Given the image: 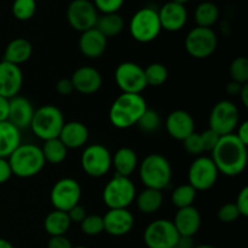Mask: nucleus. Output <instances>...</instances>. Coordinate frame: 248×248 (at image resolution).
I'll return each mask as SVG.
<instances>
[{"label": "nucleus", "mask_w": 248, "mask_h": 248, "mask_svg": "<svg viewBox=\"0 0 248 248\" xmlns=\"http://www.w3.org/2000/svg\"><path fill=\"white\" fill-rule=\"evenodd\" d=\"M211 159L215 162L218 172L227 177L240 176L247 166L248 152L235 133L220 136L217 145L212 150Z\"/></svg>", "instance_id": "1"}, {"label": "nucleus", "mask_w": 248, "mask_h": 248, "mask_svg": "<svg viewBox=\"0 0 248 248\" xmlns=\"http://www.w3.org/2000/svg\"><path fill=\"white\" fill-rule=\"evenodd\" d=\"M147 109V102L142 94L121 93L109 109V120L114 127L127 130L137 124Z\"/></svg>", "instance_id": "2"}, {"label": "nucleus", "mask_w": 248, "mask_h": 248, "mask_svg": "<svg viewBox=\"0 0 248 248\" xmlns=\"http://www.w3.org/2000/svg\"><path fill=\"white\" fill-rule=\"evenodd\" d=\"M7 160L12 174L18 178H31L36 176L43 171L46 164L41 148L33 143H21Z\"/></svg>", "instance_id": "3"}, {"label": "nucleus", "mask_w": 248, "mask_h": 248, "mask_svg": "<svg viewBox=\"0 0 248 248\" xmlns=\"http://www.w3.org/2000/svg\"><path fill=\"white\" fill-rule=\"evenodd\" d=\"M140 178L145 188L164 190L172 179V167L161 154H149L140 165Z\"/></svg>", "instance_id": "4"}, {"label": "nucleus", "mask_w": 248, "mask_h": 248, "mask_svg": "<svg viewBox=\"0 0 248 248\" xmlns=\"http://www.w3.org/2000/svg\"><path fill=\"white\" fill-rule=\"evenodd\" d=\"M65 124L64 115L58 107L45 104L35 109L31 123V128L34 135L41 140L58 138L63 125Z\"/></svg>", "instance_id": "5"}, {"label": "nucleus", "mask_w": 248, "mask_h": 248, "mask_svg": "<svg viewBox=\"0 0 248 248\" xmlns=\"http://www.w3.org/2000/svg\"><path fill=\"white\" fill-rule=\"evenodd\" d=\"M136 195V186L130 177L115 174L103 188L102 198L109 210H119L128 208V206L135 201Z\"/></svg>", "instance_id": "6"}, {"label": "nucleus", "mask_w": 248, "mask_h": 248, "mask_svg": "<svg viewBox=\"0 0 248 248\" xmlns=\"http://www.w3.org/2000/svg\"><path fill=\"white\" fill-rule=\"evenodd\" d=\"M130 33L136 41L142 44L152 43L161 33L159 14L152 7L138 10L130 21Z\"/></svg>", "instance_id": "7"}, {"label": "nucleus", "mask_w": 248, "mask_h": 248, "mask_svg": "<svg viewBox=\"0 0 248 248\" xmlns=\"http://www.w3.org/2000/svg\"><path fill=\"white\" fill-rule=\"evenodd\" d=\"M218 46V36L212 28L198 27L191 29L186 36L184 47L188 55L196 60H205L215 53Z\"/></svg>", "instance_id": "8"}, {"label": "nucleus", "mask_w": 248, "mask_h": 248, "mask_svg": "<svg viewBox=\"0 0 248 248\" xmlns=\"http://www.w3.org/2000/svg\"><path fill=\"white\" fill-rule=\"evenodd\" d=\"M211 130L217 132L219 136H227L235 133L234 131L240 124V110L234 102L229 99H222L213 106L210 113Z\"/></svg>", "instance_id": "9"}, {"label": "nucleus", "mask_w": 248, "mask_h": 248, "mask_svg": "<svg viewBox=\"0 0 248 248\" xmlns=\"http://www.w3.org/2000/svg\"><path fill=\"white\" fill-rule=\"evenodd\" d=\"M81 167L87 176L101 178L111 169V153L103 144L89 145L81 154Z\"/></svg>", "instance_id": "10"}, {"label": "nucleus", "mask_w": 248, "mask_h": 248, "mask_svg": "<svg viewBox=\"0 0 248 248\" xmlns=\"http://www.w3.org/2000/svg\"><path fill=\"white\" fill-rule=\"evenodd\" d=\"M116 85L121 90V93H137L147 89L144 68L135 62H123L116 67L114 73Z\"/></svg>", "instance_id": "11"}, {"label": "nucleus", "mask_w": 248, "mask_h": 248, "mask_svg": "<svg viewBox=\"0 0 248 248\" xmlns=\"http://www.w3.org/2000/svg\"><path fill=\"white\" fill-rule=\"evenodd\" d=\"M148 248H173L179 240L178 232L169 219H156L148 224L143 234Z\"/></svg>", "instance_id": "12"}, {"label": "nucleus", "mask_w": 248, "mask_h": 248, "mask_svg": "<svg viewBox=\"0 0 248 248\" xmlns=\"http://www.w3.org/2000/svg\"><path fill=\"white\" fill-rule=\"evenodd\" d=\"M219 172L211 156L196 157L188 170V184L196 191H205L215 186Z\"/></svg>", "instance_id": "13"}, {"label": "nucleus", "mask_w": 248, "mask_h": 248, "mask_svg": "<svg viewBox=\"0 0 248 248\" xmlns=\"http://www.w3.org/2000/svg\"><path fill=\"white\" fill-rule=\"evenodd\" d=\"M81 199V186L74 178L60 179L53 184L50 193V201L53 208L62 212H68L74 206L79 205Z\"/></svg>", "instance_id": "14"}, {"label": "nucleus", "mask_w": 248, "mask_h": 248, "mask_svg": "<svg viewBox=\"0 0 248 248\" xmlns=\"http://www.w3.org/2000/svg\"><path fill=\"white\" fill-rule=\"evenodd\" d=\"M67 18L72 28L82 33L94 28L98 11L91 0H73L67 9Z\"/></svg>", "instance_id": "15"}, {"label": "nucleus", "mask_w": 248, "mask_h": 248, "mask_svg": "<svg viewBox=\"0 0 248 248\" xmlns=\"http://www.w3.org/2000/svg\"><path fill=\"white\" fill-rule=\"evenodd\" d=\"M165 128L170 137L183 142L186 137L195 132V121L190 113L177 109L167 115L165 120Z\"/></svg>", "instance_id": "16"}, {"label": "nucleus", "mask_w": 248, "mask_h": 248, "mask_svg": "<svg viewBox=\"0 0 248 248\" xmlns=\"http://www.w3.org/2000/svg\"><path fill=\"white\" fill-rule=\"evenodd\" d=\"M23 85V73L18 65L1 61L0 62V96L14 98L18 96Z\"/></svg>", "instance_id": "17"}, {"label": "nucleus", "mask_w": 248, "mask_h": 248, "mask_svg": "<svg viewBox=\"0 0 248 248\" xmlns=\"http://www.w3.org/2000/svg\"><path fill=\"white\" fill-rule=\"evenodd\" d=\"M104 232L111 236H124L133 229L135 217L128 208L108 210L103 216Z\"/></svg>", "instance_id": "18"}, {"label": "nucleus", "mask_w": 248, "mask_h": 248, "mask_svg": "<svg viewBox=\"0 0 248 248\" xmlns=\"http://www.w3.org/2000/svg\"><path fill=\"white\" fill-rule=\"evenodd\" d=\"M74 86V91H78L82 94H93L103 85L102 74L93 67L84 65L74 70L70 78Z\"/></svg>", "instance_id": "19"}, {"label": "nucleus", "mask_w": 248, "mask_h": 248, "mask_svg": "<svg viewBox=\"0 0 248 248\" xmlns=\"http://www.w3.org/2000/svg\"><path fill=\"white\" fill-rule=\"evenodd\" d=\"M161 29L167 31H178L188 21V12L184 5L169 1L157 11Z\"/></svg>", "instance_id": "20"}, {"label": "nucleus", "mask_w": 248, "mask_h": 248, "mask_svg": "<svg viewBox=\"0 0 248 248\" xmlns=\"http://www.w3.org/2000/svg\"><path fill=\"white\" fill-rule=\"evenodd\" d=\"M172 223L178 232L179 236L193 237L200 230L202 219L198 208L189 206V207L179 208Z\"/></svg>", "instance_id": "21"}, {"label": "nucleus", "mask_w": 248, "mask_h": 248, "mask_svg": "<svg viewBox=\"0 0 248 248\" xmlns=\"http://www.w3.org/2000/svg\"><path fill=\"white\" fill-rule=\"evenodd\" d=\"M108 46V39L96 28L82 31L79 39V50L85 57L96 60L104 55Z\"/></svg>", "instance_id": "22"}, {"label": "nucleus", "mask_w": 248, "mask_h": 248, "mask_svg": "<svg viewBox=\"0 0 248 248\" xmlns=\"http://www.w3.org/2000/svg\"><path fill=\"white\" fill-rule=\"evenodd\" d=\"M33 104L26 97L16 96L10 99V109H9V119L7 121L12 125L16 126L19 131L24 128L31 127V119L34 115Z\"/></svg>", "instance_id": "23"}, {"label": "nucleus", "mask_w": 248, "mask_h": 248, "mask_svg": "<svg viewBox=\"0 0 248 248\" xmlns=\"http://www.w3.org/2000/svg\"><path fill=\"white\" fill-rule=\"evenodd\" d=\"M89 128L84 123H80V121L65 123L58 136L60 140L67 147V149L82 148L89 140Z\"/></svg>", "instance_id": "24"}, {"label": "nucleus", "mask_w": 248, "mask_h": 248, "mask_svg": "<svg viewBox=\"0 0 248 248\" xmlns=\"http://www.w3.org/2000/svg\"><path fill=\"white\" fill-rule=\"evenodd\" d=\"M138 166V156L132 148L121 147L111 155V167L118 176L131 177Z\"/></svg>", "instance_id": "25"}, {"label": "nucleus", "mask_w": 248, "mask_h": 248, "mask_svg": "<svg viewBox=\"0 0 248 248\" xmlns=\"http://www.w3.org/2000/svg\"><path fill=\"white\" fill-rule=\"evenodd\" d=\"M33 53L31 44L27 39L16 38L7 44L4 52V60L15 65H21L31 58Z\"/></svg>", "instance_id": "26"}, {"label": "nucleus", "mask_w": 248, "mask_h": 248, "mask_svg": "<svg viewBox=\"0 0 248 248\" xmlns=\"http://www.w3.org/2000/svg\"><path fill=\"white\" fill-rule=\"evenodd\" d=\"M21 144V131L9 121L0 123V157L7 159Z\"/></svg>", "instance_id": "27"}, {"label": "nucleus", "mask_w": 248, "mask_h": 248, "mask_svg": "<svg viewBox=\"0 0 248 248\" xmlns=\"http://www.w3.org/2000/svg\"><path fill=\"white\" fill-rule=\"evenodd\" d=\"M135 200L137 208L140 212L144 215H153L161 208L164 203V195L161 190L145 188L144 190L136 195Z\"/></svg>", "instance_id": "28"}, {"label": "nucleus", "mask_w": 248, "mask_h": 248, "mask_svg": "<svg viewBox=\"0 0 248 248\" xmlns=\"http://www.w3.org/2000/svg\"><path fill=\"white\" fill-rule=\"evenodd\" d=\"M70 225H72V222L68 217V213L58 210H53L44 219V228L50 236L65 235L69 230Z\"/></svg>", "instance_id": "29"}, {"label": "nucleus", "mask_w": 248, "mask_h": 248, "mask_svg": "<svg viewBox=\"0 0 248 248\" xmlns=\"http://www.w3.org/2000/svg\"><path fill=\"white\" fill-rule=\"evenodd\" d=\"M124 26H125L124 18L118 12H115V14H103L102 16H98L94 28L98 29L108 39L119 35L123 31Z\"/></svg>", "instance_id": "30"}, {"label": "nucleus", "mask_w": 248, "mask_h": 248, "mask_svg": "<svg viewBox=\"0 0 248 248\" xmlns=\"http://www.w3.org/2000/svg\"><path fill=\"white\" fill-rule=\"evenodd\" d=\"M194 18H195L198 27L211 28L219 19V9H218V6L215 2L203 1L196 7Z\"/></svg>", "instance_id": "31"}, {"label": "nucleus", "mask_w": 248, "mask_h": 248, "mask_svg": "<svg viewBox=\"0 0 248 248\" xmlns=\"http://www.w3.org/2000/svg\"><path fill=\"white\" fill-rule=\"evenodd\" d=\"M45 162L52 165H60L67 159L68 149L64 144L60 140V138H53L44 142L41 147Z\"/></svg>", "instance_id": "32"}, {"label": "nucleus", "mask_w": 248, "mask_h": 248, "mask_svg": "<svg viewBox=\"0 0 248 248\" xmlns=\"http://www.w3.org/2000/svg\"><path fill=\"white\" fill-rule=\"evenodd\" d=\"M196 198V190L190 186V184H182V186H177L173 191H172L171 200L172 203L176 206L177 208H184L193 206L194 201Z\"/></svg>", "instance_id": "33"}, {"label": "nucleus", "mask_w": 248, "mask_h": 248, "mask_svg": "<svg viewBox=\"0 0 248 248\" xmlns=\"http://www.w3.org/2000/svg\"><path fill=\"white\" fill-rule=\"evenodd\" d=\"M144 75L145 81H147V86H161L165 84L169 78V70H167L166 65L162 63H152V64L147 65L144 68Z\"/></svg>", "instance_id": "34"}, {"label": "nucleus", "mask_w": 248, "mask_h": 248, "mask_svg": "<svg viewBox=\"0 0 248 248\" xmlns=\"http://www.w3.org/2000/svg\"><path fill=\"white\" fill-rule=\"evenodd\" d=\"M12 15L18 21H28L35 15L36 0H14Z\"/></svg>", "instance_id": "35"}, {"label": "nucleus", "mask_w": 248, "mask_h": 248, "mask_svg": "<svg viewBox=\"0 0 248 248\" xmlns=\"http://www.w3.org/2000/svg\"><path fill=\"white\" fill-rule=\"evenodd\" d=\"M136 125L138 126L140 131L145 133H154L156 132L160 128L161 125V118H160L159 113L154 109H149L144 111L142 116L140 118V120L137 121Z\"/></svg>", "instance_id": "36"}, {"label": "nucleus", "mask_w": 248, "mask_h": 248, "mask_svg": "<svg viewBox=\"0 0 248 248\" xmlns=\"http://www.w3.org/2000/svg\"><path fill=\"white\" fill-rule=\"evenodd\" d=\"M232 81L240 85L248 84V60L244 56L236 57L230 64Z\"/></svg>", "instance_id": "37"}, {"label": "nucleus", "mask_w": 248, "mask_h": 248, "mask_svg": "<svg viewBox=\"0 0 248 248\" xmlns=\"http://www.w3.org/2000/svg\"><path fill=\"white\" fill-rule=\"evenodd\" d=\"M81 232L87 236H97L104 232L103 217L98 215H87L80 223Z\"/></svg>", "instance_id": "38"}, {"label": "nucleus", "mask_w": 248, "mask_h": 248, "mask_svg": "<svg viewBox=\"0 0 248 248\" xmlns=\"http://www.w3.org/2000/svg\"><path fill=\"white\" fill-rule=\"evenodd\" d=\"M217 216L218 219L223 223H234L235 220H237L241 217L239 210H237L236 205L234 202H228L225 205H223L218 210Z\"/></svg>", "instance_id": "39"}, {"label": "nucleus", "mask_w": 248, "mask_h": 248, "mask_svg": "<svg viewBox=\"0 0 248 248\" xmlns=\"http://www.w3.org/2000/svg\"><path fill=\"white\" fill-rule=\"evenodd\" d=\"M184 149L186 150V153L191 155H196V156H200L203 153V147L202 142H201L200 133L194 132L191 133L189 137H186V140H183Z\"/></svg>", "instance_id": "40"}, {"label": "nucleus", "mask_w": 248, "mask_h": 248, "mask_svg": "<svg viewBox=\"0 0 248 248\" xmlns=\"http://www.w3.org/2000/svg\"><path fill=\"white\" fill-rule=\"evenodd\" d=\"M125 0H93L97 11L102 14H115L123 7Z\"/></svg>", "instance_id": "41"}, {"label": "nucleus", "mask_w": 248, "mask_h": 248, "mask_svg": "<svg viewBox=\"0 0 248 248\" xmlns=\"http://www.w3.org/2000/svg\"><path fill=\"white\" fill-rule=\"evenodd\" d=\"M201 142H202L203 152H212L215 147L217 145L218 140H219L220 136L217 132H215L211 128H207L203 132L200 133Z\"/></svg>", "instance_id": "42"}, {"label": "nucleus", "mask_w": 248, "mask_h": 248, "mask_svg": "<svg viewBox=\"0 0 248 248\" xmlns=\"http://www.w3.org/2000/svg\"><path fill=\"white\" fill-rule=\"evenodd\" d=\"M237 210H239L240 216L241 217H248V188L245 186L240 190L239 195H237L236 201H235Z\"/></svg>", "instance_id": "43"}, {"label": "nucleus", "mask_w": 248, "mask_h": 248, "mask_svg": "<svg viewBox=\"0 0 248 248\" xmlns=\"http://www.w3.org/2000/svg\"><path fill=\"white\" fill-rule=\"evenodd\" d=\"M67 213H68V217H69L70 222L78 223V224H80V223H81L82 220L85 219V217L87 216L86 210H85V208L80 205L74 206V207H73L72 210L68 211Z\"/></svg>", "instance_id": "44"}, {"label": "nucleus", "mask_w": 248, "mask_h": 248, "mask_svg": "<svg viewBox=\"0 0 248 248\" xmlns=\"http://www.w3.org/2000/svg\"><path fill=\"white\" fill-rule=\"evenodd\" d=\"M47 248H73L72 242L65 235L62 236H51L47 242Z\"/></svg>", "instance_id": "45"}, {"label": "nucleus", "mask_w": 248, "mask_h": 248, "mask_svg": "<svg viewBox=\"0 0 248 248\" xmlns=\"http://www.w3.org/2000/svg\"><path fill=\"white\" fill-rule=\"evenodd\" d=\"M56 91L61 94V96H68V94L72 93L74 91V86H73V82L70 79L67 78H63L60 79L56 84Z\"/></svg>", "instance_id": "46"}, {"label": "nucleus", "mask_w": 248, "mask_h": 248, "mask_svg": "<svg viewBox=\"0 0 248 248\" xmlns=\"http://www.w3.org/2000/svg\"><path fill=\"white\" fill-rule=\"evenodd\" d=\"M12 171L10 167L9 160L0 157V184H4L11 178Z\"/></svg>", "instance_id": "47"}, {"label": "nucleus", "mask_w": 248, "mask_h": 248, "mask_svg": "<svg viewBox=\"0 0 248 248\" xmlns=\"http://www.w3.org/2000/svg\"><path fill=\"white\" fill-rule=\"evenodd\" d=\"M236 137L244 143L245 145L248 147V121H244V123L239 124V126L236 127Z\"/></svg>", "instance_id": "48"}, {"label": "nucleus", "mask_w": 248, "mask_h": 248, "mask_svg": "<svg viewBox=\"0 0 248 248\" xmlns=\"http://www.w3.org/2000/svg\"><path fill=\"white\" fill-rule=\"evenodd\" d=\"M9 109L10 99L0 96V123L7 121V119H9Z\"/></svg>", "instance_id": "49"}, {"label": "nucleus", "mask_w": 248, "mask_h": 248, "mask_svg": "<svg viewBox=\"0 0 248 248\" xmlns=\"http://www.w3.org/2000/svg\"><path fill=\"white\" fill-rule=\"evenodd\" d=\"M241 87L242 85L237 84V82L235 81H230L228 82L227 87H225V91H227V93L230 94V96H239L240 91H241Z\"/></svg>", "instance_id": "50"}, {"label": "nucleus", "mask_w": 248, "mask_h": 248, "mask_svg": "<svg viewBox=\"0 0 248 248\" xmlns=\"http://www.w3.org/2000/svg\"><path fill=\"white\" fill-rule=\"evenodd\" d=\"M177 246H179L181 248H194V247H195V245H194L193 237L179 236V240H178V244H177Z\"/></svg>", "instance_id": "51"}, {"label": "nucleus", "mask_w": 248, "mask_h": 248, "mask_svg": "<svg viewBox=\"0 0 248 248\" xmlns=\"http://www.w3.org/2000/svg\"><path fill=\"white\" fill-rule=\"evenodd\" d=\"M239 97H240V99H241L242 106H244L245 108H247L248 107V84L242 85L241 91H240V93H239Z\"/></svg>", "instance_id": "52"}, {"label": "nucleus", "mask_w": 248, "mask_h": 248, "mask_svg": "<svg viewBox=\"0 0 248 248\" xmlns=\"http://www.w3.org/2000/svg\"><path fill=\"white\" fill-rule=\"evenodd\" d=\"M0 248H15L12 246V244L10 241H7L6 239H1L0 237Z\"/></svg>", "instance_id": "53"}, {"label": "nucleus", "mask_w": 248, "mask_h": 248, "mask_svg": "<svg viewBox=\"0 0 248 248\" xmlns=\"http://www.w3.org/2000/svg\"><path fill=\"white\" fill-rule=\"evenodd\" d=\"M171 1L177 2V4H181V5H186L189 0H171Z\"/></svg>", "instance_id": "54"}, {"label": "nucleus", "mask_w": 248, "mask_h": 248, "mask_svg": "<svg viewBox=\"0 0 248 248\" xmlns=\"http://www.w3.org/2000/svg\"><path fill=\"white\" fill-rule=\"evenodd\" d=\"M194 248H216V247L211 246V245H200V246H195Z\"/></svg>", "instance_id": "55"}, {"label": "nucleus", "mask_w": 248, "mask_h": 248, "mask_svg": "<svg viewBox=\"0 0 248 248\" xmlns=\"http://www.w3.org/2000/svg\"><path fill=\"white\" fill-rule=\"evenodd\" d=\"M73 248H87V247H85V246H75V247H73Z\"/></svg>", "instance_id": "56"}, {"label": "nucleus", "mask_w": 248, "mask_h": 248, "mask_svg": "<svg viewBox=\"0 0 248 248\" xmlns=\"http://www.w3.org/2000/svg\"><path fill=\"white\" fill-rule=\"evenodd\" d=\"M173 248H181V247H179V246H174Z\"/></svg>", "instance_id": "57"}]
</instances>
